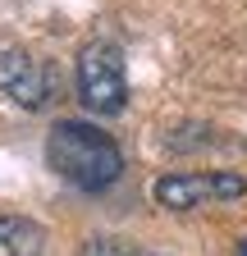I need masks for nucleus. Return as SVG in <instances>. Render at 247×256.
<instances>
[{
  "label": "nucleus",
  "instance_id": "nucleus-1",
  "mask_svg": "<svg viewBox=\"0 0 247 256\" xmlns=\"http://www.w3.org/2000/svg\"><path fill=\"white\" fill-rule=\"evenodd\" d=\"M46 165L82 192H106L124 174V151L106 128L87 119H60L46 138Z\"/></svg>",
  "mask_w": 247,
  "mask_h": 256
},
{
  "label": "nucleus",
  "instance_id": "nucleus-2",
  "mask_svg": "<svg viewBox=\"0 0 247 256\" xmlns=\"http://www.w3.org/2000/svg\"><path fill=\"white\" fill-rule=\"evenodd\" d=\"M74 78H78V101L92 114L114 119L124 106H128V69H124V50L114 42H106V37L87 42L78 50Z\"/></svg>",
  "mask_w": 247,
  "mask_h": 256
},
{
  "label": "nucleus",
  "instance_id": "nucleus-3",
  "mask_svg": "<svg viewBox=\"0 0 247 256\" xmlns=\"http://www.w3.org/2000/svg\"><path fill=\"white\" fill-rule=\"evenodd\" d=\"M247 197V178L234 170H206V174H165L156 178V202L170 210H197L215 202H238Z\"/></svg>",
  "mask_w": 247,
  "mask_h": 256
},
{
  "label": "nucleus",
  "instance_id": "nucleus-4",
  "mask_svg": "<svg viewBox=\"0 0 247 256\" xmlns=\"http://www.w3.org/2000/svg\"><path fill=\"white\" fill-rule=\"evenodd\" d=\"M55 69L42 60V55H32V50H0V92L10 96L14 106H23V110H42V106H50V96H55Z\"/></svg>",
  "mask_w": 247,
  "mask_h": 256
},
{
  "label": "nucleus",
  "instance_id": "nucleus-5",
  "mask_svg": "<svg viewBox=\"0 0 247 256\" xmlns=\"http://www.w3.org/2000/svg\"><path fill=\"white\" fill-rule=\"evenodd\" d=\"M46 229L23 215H0V256H42Z\"/></svg>",
  "mask_w": 247,
  "mask_h": 256
},
{
  "label": "nucleus",
  "instance_id": "nucleus-6",
  "mask_svg": "<svg viewBox=\"0 0 247 256\" xmlns=\"http://www.w3.org/2000/svg\"><path fill=\"white\" fill-rule=\"evenodd\" d=\"M78 256H133V247L124 238H87Z\"/></svg>",
  "mask_w": 247,
  "mask_h": 256
},
{
  "label": "nucleus",
  "instance_id": "nucleus-7",
  "mask_svg": "<svg viewBox=\"0 0 247 256\" xmlns=\"http://www.w3.org/2000/svg\"><path fill=\"white\" fill-rule=\"evenodd\" d=\"M238 256H247V238H242V242H238Z\"/></svg>",
  "mask_w": 247,
  "mask_h": 256
}]
</instances>
